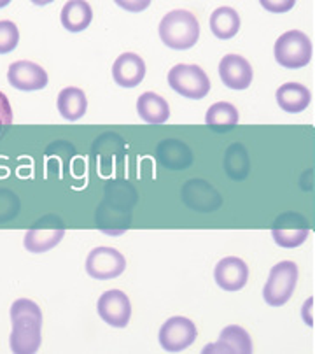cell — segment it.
Wrapping results in <instances>:
<instances>
[{"mask_svg":"<svg viewBox=\"0 0 315 354\" xmlns=\"http://www.w3.org/2000/svg\"><path fill=\"white\" fill-rule=\"evenodd\" d=\"M9 346L16 354H34L42 344V310L35 301L19 298L11 306Z\"/></svg>","mask_w":315,"mask_h":354,"instance_id":"cell-1","label":"cell"},{"mask_svg":"<svg viewBox=\"0 0 315 354\" xmlns=\"http://www.w3.org/2000/svg\"><path fill=\"white\" fill-rule=\"evenodd\" d=\"M160 39L170 49H189L200 39V23L193 12L186 9H175L163 16L160 23Z\"/></svg>","mask_w":315,"mask_h":354,"instance_id":"cell-2","label":"cell"},{"mask_svg":"<svg viewBox=\"0 0 315 354\" xmlns=\"http://www.w3.org/2000/svg\"><path fill=\"white\" fill-rule=\"evenodd\" d=\"M275 60L285 68L307 67L314 57L312 41L300 30H289L277 39L274 48Z\"/></svg>","mask_w":315,"mask_h":354,"instance_id":"cell-3","label":"cell"},{"mask_svg":"<svg viewBox=\"0 0 315 354\" xmlns=\"http://www.w3.org/2000/svg\"><path fill=\"white\" fill-rule=\"evenodd\" d=\"M298 283V265L294 261H280L271 267L268 281L262 288V298L268 306L282 307L293 297Z\"/></svg>","mask_w":315,"mask_h":354,"instance_id":"cell-4","label":"cell"},{"mask_svg":"<svg viewBox=\"0 0 315 354\" xmlns=\"http://www.w3.org/2000/svg\"><path fill=\"white\" fill-rule=\"evenodd\" d=\"M169 84L175 93L191 100H202L210 91L209 75L198 65H173L169 72Z\"/></svg>","mask_w":315,"mask_h":354,"instance_id":"cell-5","label":"cell"},{"mask_svg":"<svg viewBox=\"0 0 315 354\" xmlns=\"http://www.w3.org/2000/svg\"><path fill=\"white\" fill-rule=\"evenodd\" d=\"M65 235V223L58 216L48 214L39 219L34 226L26 230L23 244L26 251L41 254V252L49 251L57 248Z\"/></svg>","mask_w":315,"mask_h":354,"instance_id":"cell-6","label":"cell"},{"mask_svg":"<svg viewBox=\"0 0 315 354\" xmlns=\"http://www.w3.org/2000/svg\"><path fill=\"white\" fill-rule=\"evenodd\" d=\"M126 268V260L117 249L100 245L95 248L88 254L86 260V272L90 277L98 281L116 279Z\"/></svg>","mask_w":315,"mask_h":354,"instance_id":"cell-7","label":"cell"},{"mask_svg":"<svg viewBox=\"0 0 315 354\" xmlns=\"http://www.w3.org/2000/svg\"><path fill=\"white\" fill-rule=\"evenodd\" d=\"M196 326L191 319L182 316H173L163 323L160 328V346L169 353H179V351L188 349L196 340Z\"/></svg>","mask_w":315,"mask_h":354,"instance_id":"cell-8","label":"cell"},{"mask_svg":"<svg viewBox=\"0 0 315 354\" xmlns=\"http://www.w3.org/2000/svg\"><path fill=\"white\" fill-rule=\"evenodd\" d=\"M310 226L307 219L298 212H284L275 219L271 226V237L275 244L285 249H294L303 244L308 237Z\"/></svg>","mask_w":315,"mask_h":354,"instance_id":"cell-9","label":"cell"},{"mask_svg":"<svg viewBox=\"0 0 315 354\" xmlns=\"http://www.w3.org/2000/svg\"><path fill=\"white\" fill-rule=\"evenodd\" d=\"M98 316L114 328H124L130 323L131 304L126 293L120 290L105 291L97 304Z\"/></svg>","mask_w":315,"mask_h":354,"instance_id":"cell-10","label":"cell"},{"mask_svg":"<svg viewBox=\"0 0 315 354\" xmlns=\"http://www.w3.org/2000/svg\"><path fill=\"white\" fill-rule=\"evenodd\" d=\"M8 81L19 91H37L48 86V72L34 62L19 60L9 67Z\"/></svg>","mask_w":315,"mask_h":354,"instance_id":"cell-11","label":"cell"},{"mask_svg":"<svg viewBox=\"0 0 315 354\" xmlns=\"http://www.w3.org/2000/svg\"><path fill=\"white\" fill-rule=\"evenodd\" d=\"M252 351L254 347H252L251 335L238 324L226 326L218 342L203 347V354H251Z\"/></svg>","mask_w":315,"mask_h":354,"instance_id":"cell-12","label":"cell"},{"mask_svg":"<svg viewBox=\"0 0 315 354\" xmlns=\"http://www.w3.org/2000/svg\"><path fill=\"white\" fill-rule=\"evenodd\" d=\"M219 75L225 86L231 90H247L252 83V65L244 57L235 53L226 55L219 64Z\"/></svg>","mask_w":315,"mask_h":354,"instance_id":"cell-13","label":"cell"},{"mask_svg":"<svg viewBox=\"0 0 315 354\" xmlns=\"http://www.w3.org/2000/svg\"><path fill=\"white\" fill-rule=\"evenodd\" d=\"M182 200L188 207L200 212L216 211L221 205V195L216 192L214 186L202 179H193L184 185Z\"/></svg>","mask_w":315,"mask_h":354,"instance_id":"cell-14","label":"cell"},{"mask_svg":"<svg viewBox=\"0 0 315 354\" xmlns=\"http://www.w3.org/2000/svg\"><path fill=\"white\" fill-rule=\"evenodd\" d=\"M214 279L225 291H238L247 284L249 267L242 258H222L214 270Z\"/></svg>","mask_w":315,"mask_h":354,"instance_id":"cell-15","label":"cell"},{"mask_svg":"<svg viewBox=\"0 0 315 354\" xmlns=\"http://www.w3.org/2000/svg\"><path fill=\"white\" fill-rule=\"evenodd\" d=\"M113 77L120 86L135 88L146 77V62L135 53H123L114 62Z\"/></svg>","mask_w":315,"mask_h":354,"instance_id":"cell-16","label":"cell"},{"mask_svg":"<svg viewBox=\"0 0 315 354\" xmlns=\"http://www.w3.org/2000/svg\"><path fill=\"white\" fill-rule=\"evenodd\" d=\"M156 156L158 162L162 163V167L172 170L186 169V167L191 165L193 162V155L191 151H189V147L177 139H169L160 142Z\"/></svg>","mask_w":315,"mask_h":354,"instance_id":"cell-17","label":"cell"},{"mask_svg":"<svg viewBox=\"0 0 315 354\" xmlns=\"http://www.w3.org/2000/svg\"><path fill=\"white\" fill-rule=\"evenodd\" d=\"M280 109L285 113H303L312 102V91L300 83H285L275 93Z\"/></svg>","mask_w":315,"mask_h":354,"instance_id":"cell-18","label":"cell"},{"mask_svg":"<svg viewBox=\"0 0 315 354\" xmlns=\"http://www.w3.org/2000/svg\"><path fill=\"white\" fill-rule=\"evenodd\" d=\"M58 113L67 121H77L86 114L88 100L81 88L67 86L58 93L57 98Z\"/></svg>","mask_w":315,"mask_h":354,"instance_id":"cell-19","label":"cell"},{"mask_svg":"<svg viewBox=\"0 0 315 354\" xmlns=\"http://www.w3.org/2000/svg\"><path fill=\"white\" fill-rule=\"evenodd\" d=\"M137 113L142 118V121L153 124H160L169 121L170 118V107L165 98L160 97L153 91H146L137 100Z\"/></svg>","mask_w":315,"mask_h":354,"instance_id":"cell-20","label":"cell"},{"mask_svg":"<svg viewBox=\"0 0 315 354\" xmlns=\"http://www.w3.org/2000/svg\"><path fill=\"white\" fill-rule=\"evenodd\" d=\"M91 19H93V11H91V6L84 0H70L61 9L60 21L65 30L68 32L86 30Z\"/></svg>","mask_w":315,"mask_h":354,"instance_id":"cell-21","label":"cell"},{"mask_svg":"<svg viewBox=\"0 0 315 354\" xmlns=\"http://www.w3.org/2000/svg\"><path fill=\"white\" fill-rule=\"evenodd\" d=\"M210 30L218 39H231L240 30V16L233 8H218L210 15Z\"/></svg>","mask_w":315,"mask_h":354,"instance_id":"cell-22","label":"cell"},{"mask_svg":"<svg viewBox=\"0 0 315 354\" xmlns=\"http://www.w3.org/2000/svg\"><path fill=\"white\" fill-rule=\"evenodd\" d=\"M240 114L233 104L229 102H218L210 106V109L205 114V123L216 130H228L235 124H238Z\"/></svg>","mask_w":315,"mask_h":354,"instance_id":"cell-23","label":"cell"},{"mask_svg":"<svg viewBox=\"0 0 315 354\" xmlns=\"http://www.w3.org/2000/svg\"><path fill=\"white\" fill-rule=\"evenodd\" d=\"M225 169L235 181H242L249 174V155L242 144H231L226 151Z\"/></svg>","mask_w":315,"mask_h":354,"instance_id":"cell-24","label":"cell"},{"mask_svg":"<svg viewBox=\"0 0 315 354\" xmlns=\"http://www.w3.org/2000/svg\"><path fill=\"white\" fill-rule=\"evenodd\" d=\"M19 42V30L15 23L4 19L0 21V55L15 51Z\"/></svg>","mask_w":315,"mask_h":354,"instance_id":"cell-25","label":"cell"},{"mask_svg":"<svg viewBox=\"0 0 315 354\" xmlns=\"http://www.w3.org/2000/svg\"><path fill=\"white\" fill-rule=\"evenodd\" d=\"M19 212V198L11 189H0V223L15 219Z\"/></svg>","mask_w":315,"mask_h":354,"instance_id":"cell-26","label":"cell"},{"mask_svg":"<svg viewBox=\"0 0 315 354\" xmlns=\"http://www.w3.org/2000/svg\"><path fill=\"white\" fill-rule=\"evenodd\" d=\"M12 123V109L8 97L0 91V127H8Z\"/></svg>","mask_w":315,"mask_h":354,"instance_id":"cell-27","label":"cell"}]
</instances>
